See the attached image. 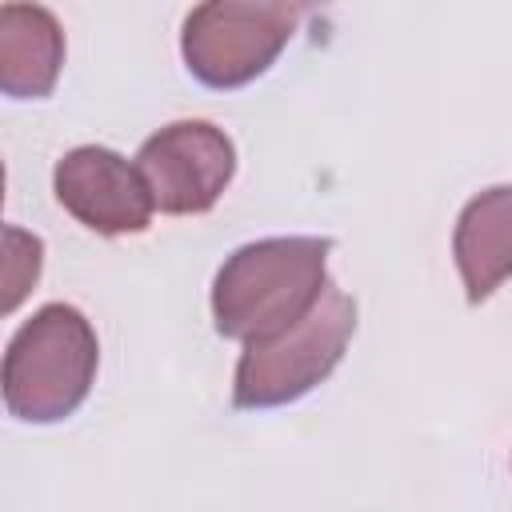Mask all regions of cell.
<instances>
[{
  "instance_id": "obj_2",
  "label": "cell",
  "mask_w": 512,
  "mask_h": 512,
  "mask_svg": "<svg viewBox=\"0 0 512 512\" xmlns=\"http://www.w3.org/2000/svg\"><path fill=\"white\" fill-rule=\"evenodd\" d=\"M100 364L92 324L72 304H44L16 328L4 352V404L16 420L56 424L72 416Z\"/></svg>"
},
{
  "instance_id": "obj_8",
  "label": "cell",
  "mask_w": 512,
  "mask_h": 512,
  "mask_svg": "<svg viewBox=\"0 0 512 512\" xmlns=\"http://www.w3.org/2000/svg\"><path fill=\"white\" fill-rule=\"evenodd\" d=\"M64 64V32L40 4L0 8V88L12 100H40L56 88Z\"/></svg>"
},
{
  "instance_id": "obj_4",
  "label": "cell",
  "mask_w": 512,
  "mask_h": 512,
  "mask_svg": "<svg viewBox=\"0 0 512 512\" xmlns=\"http://www.w3.org/2000/svg\"><path fill=\"white\" fill-rule=\"evenodd\" d=\"M300 4L220 0L200 4L184 20L180 52L188 72L208 88H240L272 68L300 24Z\"/></svg>"
},
{
  "instance_id": "obj_3",
  "label": "cell",
  "mask_w": 512,
  "mask_h": 512,
  "mask_svg": "<svg viewBox=\"0 0 512 512\" xmlns=\"http://www.w3.org/2000/svg\"><path fill=\"white\" fill-rule=\"evenodd\" d=\"M352 332H356V304L348 292L328 284L320 304L300 324H292L272 340L244 344L232 380L236 408L260 412L308 396L340 364Z\"/></svg>"
},
{
  "instance_id": "obj_9",
  "label": "cell",
  "mask_w": 512,
  "mask_h": 512,
  "mask_svg": "<svg viewBox=\"0 0 512 512\" xmlns=\"http://www.w3.org/2000/svg\"><path fill=\"white\" fill-rule=\"evenodd\" d=\"M4 288H8V296H4V312H12L20 300H24V292L36 284V276H40V256H44V244L36 240V236H28V232H20V228H4Z\"/></svg>"
},
{
  "instance_id": "obj_1",
  "label": "cell",
  "mask_w": 512,
  "mask_h": 512,
  "mask_svg": "<svg viewBox=\"0 0 512 512\" xmlns=\"http://www.w3.org/2000/svg\"><path fill=\"white\" fill-rule=\"evenodd\" d=\"M328 236H268L236 248L212 284V320L228 340H272L328 292Z\"/></svg>"
},
{
  "instance_id": "obj_6",
  "label": "cell",
  "mask_w": 512,
  "mask_h": 512,
  "mask_svg": "<svg viewBox=\"0 0 512 512\" xmlns=\"http://www.w3.org/2000/svg\"><path fill=\"white\" fill-rule=\"evenodd\" d=\"M52 188L64 212H72L84 228L100 236L144 232L156 212L136 164H128L120 152L100 148V144L64 152L52 172Z\"/></svg>"
},
{
  "instance_id": "obj_5",
  "label": "cell",
  "mask_w": 512,
  "mask_h": 512,
  "mask_svg": "<svg viewBox=\"0 0 512 512\" xmlns=\"http://www.w3.org/2000/svg\"><path fill=\"white\" fill-rule=\"evenodd\" d=\"M148 196L168 216L208 212L236 172L232 140L208 120H176L148 136L136 152Z\"/></svg>"
},
{
  "instance_id": "obj_7",
  "label": "cell",
  "mask_w": 512,
  "mask_h": 512,
  "mask_svg": "<svg viewBox=\"0 0 512 512\" xmlns=\"http://www.w3.org/2000/svg\"><path fill=\"white\" fill-rule=\"evenodd\" d=\"M452 256L468 292V304L488 300L512 276V184L472 196L452 232Z\"/></svg>"
}]
</instances>
